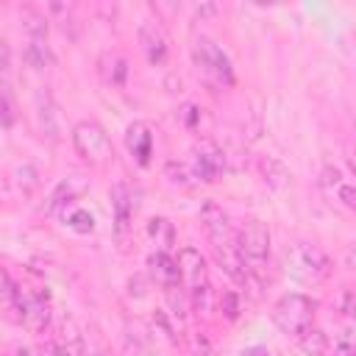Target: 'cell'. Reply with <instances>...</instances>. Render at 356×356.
Listing matches in <instances>:
<instances>
[{"label":"cell","mask_w":356,"mask_h":356,"mask_svg":"<svg viewBox=\"0 0 356 356\" xmlns=\"http://www.w3.org/2000/svg\"><path fill=\"white\" fill-rule=\"evenodd\" d=\"M234 239L245 264V278L264 281V264L270 259V228L261 220H248L239 234H234Z\"/></svg>","instance_id":"cell-1"},{"label":"cell","mask_w":356,"mask_h":356,"mask_svg":"<svg viewBox=\"0 0 356 356\" xmlns=\"http://www.w3.org/2000/svg\"><path fill=\"white\" fill-rule=\"evenodd\" d=\"M72 147L81 156V161H86L95 170H106L114 161V145L111 136L106 134V128L95 120H81L72 128Z\"/></svg>","instance_id":"cell-2"},{"label":"cell","mask_w":356,"mask_h":356,"mask_svg":"<svg viewBox=\"0 0 356 356\" xmlns=\"http://www.w3.org/2000/svg\"><path fill=\"white\" fill-rule=\"evenodd\" d=\"M192 61L200 72V78L214 86V89H228L234 83V67H231V58L225 56V50L220 44H214L211 39L200 36L195 44H192Z\"/></svg>","instance_id":"cell-3"},{"label":"cell","mask_w":356,"mask_h":356,"mask_svg":"<svg viewBox=\"0 0 356 356\" xmlns=\"http://www.w3.org/2000/svg\"><path fill=\"white\" fill-rule=\"evenodd\" d=\"M284 264H286V273L303 284H317L331 273V259L317 245H309V242L289 245L284 253Z\"/></svg>","instance_id":"cell-4"},{"label":"cell","mask_w":356,"mask_h":356,"mask_svg":"<svg viewBox=\"0 0 356 356\" xmlns=\"http://www.w3.org/2000/svg\"><path fill=\"white\" fill-rule=\"evenodd\" d=\"M314 312H317V300H312L309 295H300V292H289V295H281L273 306V323L286 334V337H300L306 328H312V320H314Z\"/></svg>","instance_id":"cell-5"},{"label":"cell","mask_w":356,"mask_h":356,"mask_svg":"<svg viewBox=\"0 0 356 356\" xmlns=\"http://www.w3.org/2000/svg\"><path fill=\"white\" fill-rule=\"evenodd\" d=\"M86 189H89V178L81 175V172H72V175L61 178V181L56 184V189L47 195V200H44V206H42V214H56V211L67 209V206L75 203Z\"/></svg>","instance_id":"cell-6"},{"label":"cell","mask_w":356,"mask_h":356,"mask_svg":"<svg viewBox=\"0 0 356 356\" xmlns=\"http://www.w3.org/2000/svg\"><path fill=\"white\" fill-rule=\"evenodd\" d=\"M33 108H36V125H39V134L47 139V142H58L61 139V125H58V106L53 100V92L47 86H39L36 89V97H33Z\"/></svg>","instance_id":"cell-7"},{"label":"cell","mask_w":356,"mask_h":356,"mask_svg":"<svg viewBox=\"0 0 356 356\" xmlns=\"http://www.w3.org/2000/svg\"><path fill=\"white\" fill-rule=\"evenodd\" d=\"M139 44H142L145 58L153 67H161L167 61V56H170V39H167L164 28L156 19H145L139 25Z\"/></svg>","instance_id":"cell-8"},{"label":"cell","mask_w":356,"mask_h":356,"mask_svg":"<svg viewBox=\"0 0 356 356\" xmlns=\"http://www.w3.org/2000/svg\"><path fill=\"white\" fill-rule=\"evenodd\" d=\"M320 189L325 192V197L342 203L348 211L356 209V189L350 184V178H345V172L334 164H328L323 172H320Z\"/></svg>","instance_id":"cell-9"},{"label":"cell","mask_w":356,"mask_h":356,"mask_svg":"<svg viewBox=\"0 0 356 356\" xmlns=\"http://www.w3.org/2000/svg\"><path fill=\"white\" fill-rule=\"evenodd\" d=\"M175 264H178V278H181V286L186 289V292H192V289H197V286H203V284H209V278H206V259L200 256V250L197 248H181L178 250V259H175Z\"/></svg>","instance_id":"cell-10"},{"label":"cell","mask_w":356,"mask_h":356,"mask_svg":"<svg viewBox=\"0 0 356 356\" xmlns=\"http://www.w3.org/2000/svg\"><path fill=\"white\" fill-rule=\"evenodd\" d=\"M189 170H192V178H195V181L214 184V181L222 175V170H225V156H222V150L200 147V150H195Z\"/></svg>","instance_id":"cell-11"},{"label":"cell","mask_w":356,"mask_h":356,"mask_svg":"<svg viewBox=\"0 0 356 356\" xmlns=\"http://www.w3.org/2000/svg\"><path fill=\"white\" fill-rule=\"evenodd\" d=\"M125 147H128V153L134 156V161L139 167H147L150 164V156H153V134H150V125L142 122V120L131 122L128 131H125Z\"/></svg>","instance_id":"cell-12"},{"label":"cell","mask_w":356,"mask_h":356,"mask_svg":"<svg viewBox=\"0 0 356 356\" xmlns=\"http://www.w3.org/2000/svg\"><path fill=\"white\" fill-rule=\"evenodd\" d=\"M128 58L122 56V53H117V50H103L100 56H97V75H100V81L103 83H108V86H125V81H128Z\"/></svg>","instance_id":"cell-13"},{"label":"cell","mask_w":356,"mask_h":356,"mask_svg":"<svg viewBox=\"0 0 356 356\" xmlns=\"http://www.w3.org/2000/svg\"><path fill=\"white\" fill-rule=\"evenodd\" d=\"M147 273H150V278H153L161 289H170V286H178V284H181V278H178V264H175V259H172L170 253H164V250H156V253L147 256Z\"/></svg>","instance_id":"cell-14"},{"label":"cell","mask_w":356,"mask_h":356,"mask_svg":"<svg viewBox=\"0 0 356 356\" xmlns=\"http://www.w3.org/2000/svg\"><path fill=\"white\" fill-rule=\"evenodd\" d=\"M22 292L14 284V278L8 275L6 267H0V309L11 323H22Z\"/></svg>","instance_id":"cell-15"},{"label":"cell","mask_w":356,"mask_h":356,"mask_svg":"<svg viewBox=\"0 0 356 356\" xmlns=\"http://www.w3.org/2000/svg\"><path fill=\"white\" fill-rule=\"evenodd\" d=\"M108 197H111V211H114V231H117V236H125L131 228V214H134L131 192L125 184H114Z\"/></svg>","instance_id":"cell-16"},{"label":"cell","mask_w":356,"mask_h":356,"mask_svg":"<svg viewBox=\"0 0 356 356\" xmlns=\"http://www.w3.org/2000/svg\"><path fill=\"white\" fill-rule=\"evenodd\" d=\"M259 175L270 189H284L289 184V170L275 156H261L259 159Z\"/></svg>","instance_id":"cell-17"},{"label":"cell","mask_w":356,"mask_h":356,"mask_svg":"<svg viewBox=\"0 0 356 356\" xmlns=\"http://www.w3.org/2000/svg\"><path fill=\"white\" fill-rule=\"evenodd\" d=\"M50 323V312L42 298H25L22 300V325L31 331H44Z\"/></svg>","instance_id":"cell-18"},{"label":"cell","mask_w":356,"mask_h":356,"mask_svg":"<svg viewBox=\"0 0 356 356\" xmlns=\"http://www.w3.org/2000/svg\"><path fill=\"white\" fill-rule=\"evenodd\" d=\"M298 348H300L306 356H325V353H328V337H325L320 328H306V331L298 337Z\"/></svg>","instance_id":"cell-19"},{"label":"cell","mask_w":356,"mask_h":356,"mask_svg":"<svg viewBox=\"0 0 356 356\" xmlns=\"http://www.w3.org/2000/svg\"><path fill=\"white\" fill-rule=\"evenodd\" d=\"M25 61L33 70H47L53 64V53H50L47 42L44 39H28V44H25Z\"/></svg>","instance_id":"cell-20"},{"label":"cell","mask_w":356,"mask_h":356,"mask_svg":"<svg viewBox=\"0 0 356 356\" xmlns=\"http://www.w3.org/2000/svg\"><path fill=\"white\" fill-rule=\"evenodd\" d=\"M22 28H25L28 39H44L47 36V19L39 11H33V8L22 11Z\"/></svg>","instance_id":"cell-21"},{"label":"cell","mask_w":356,"mask_h":356,"mask_svg":"<svg viewBox=\"0 0 356 356\" xmlns=\"http://www.w3.org/2000/svg\"><path fill=\"white\" fill-rule=\"evenodd\" d=\"M67 225L75 228L78 234H89V231H95V217H92L86 209H75V211H70Z\"/></svg>","instance_id":"cell-22"},{"label":"cell","mask_w":356,"mask_h":356,"mask_svg":"<svg viewBox=\"0 0 356 356\" xmlns=\"http://www.w3.org/2000/svg\"><path fill=\"white\" fill-rule=\"evenodd\" d=\"M220 312H222L228 320H236V317H239V295H236L234 289H228V292L220 295Z\"/></svg>","instance_id":"cell-23"},{"label":"cell","mask_w":356,"mask_h":356,"mask_svg":"<svg viewBox=\"0 0 356 356\" xmlns=\"http://www.w3.org/2000/svg\"><path fill=\"white\" fill-rule=\"evenodd\" d=\"M14 120H17V106H14L11 95L6 89H0V122L3 125H14Z\"/></svg>","instance_id":"cell-24"},{"label":"cell","mask_w":356,"mask_h":356,"mask_svg":"<svg viewBox=\"0 0 356 356\" xmlns=\"http://www.w3.org/2000/svg\"><path fill=\"white\" fill-rule=\"evenodd\" d=\"M147 234H150V236L164 234V245L172 242V225H170V220H164V217H153V220L147 222Z\"/></svg>","instance_id":"cell-25"},{"label":"cell","mask_w":356,"mask_h":356,"mask_svg":"<svg viewBox=\"0 0 356 356\" xmlns=\"http://www.w3.org/2000/svg\"><path fill=\"white\" fill-rule=\"evenodd\" d=\"M189 348H192V356H214V350H211V345H209V339L203 334H192L189 337Z\"/></svg>","instance_id":"cell-26"},{"label":"cell","mask_w":356,"mask_h":356,"mask_svg":"<svg viewBox=\"0 0 356 356\" xmlns=\"http://www.w3.org/2000/svg\"><path fill=\"white\" fill-rule=\"evenodd\" d=\"M167 172L172 175L175 184H186V186L192 184V181H189V178H192V170H189L186 164H175V161H170V164H167Z\"/></svg>","instance_id":"cell-27"},{"label":"cell","mask_w":356,"mask_h":356,"mask_svg":"<svg viewBox=\"0 0 356 356\" xmlns=\"http://www.w3.org/2000/svg\"><path fill=\"white\" fill-rule=\"evenodd\" d=\"M337 356H353L356 350H353V337H350V328H345L342 331V337H339V342H337V350H334Z\"/></svg>","instance_id":"cell-28"},{"label":"cell","mask_w":356,"mask_h":356,"mask_svg":"<svg viewBox=\"0 0 356 356\" xmlns=\"http://www.w3.org/2000/svg\"><path fill=\"white\" fill-rule=\"evenodd\" d=\"M200 111H203V108H197L195 103H186V106H184V111H181V120H184L189 128H195V125H197V120H200Z\"/></svg>","instance_id":"cell-29"},{"label":"cell","mask_w":356,"mask_h":356,"mask_svg":"<svg viewBox=\"0 0 356 356\" xmlns=\"http://www.w3.org/2000/svg\"><path fill=\"white\" fill-rule=\"evenodd\" d=\"M339 312H342L345 317L353 312V289H348V286L339 292Z\"/></svg>","instance_id":"cell-30"},{"label":"cell","mask_w":356,"mask_h":356,"mask_svg":"<svg viewBox=\"0 0 356 356\" xmlns=\"http://www.w3.org/2000/svg\"><path fill=\"white\" fill-rule=\"evenodd\" d=\"M8 64H11V50H8V44L0 39V75L8 72Z\"/></svg>","instance_id":"cell-31"},{"label":"cell","mask_w":356,"mask_h":356,"mask_svg":"<svg viewBox=\"0 0 356 356\" xmlns=\"http://www.w3.org/2000/svg\"><path fill=\"white\" fill-rule=\"evenodd\" d=\"M14 356H33V350L25 348V345H17V348H14Z\"/></svg>","instance_id":"cell-32"},{"label":"cell","mask_w":356,"mask_h":356,"mask_svg":"<svg viewBox=\"0 0 356 356\" xmlns=\"http://www.w3.org/2000/svg\"><path fill=\"white\" fill-rule=\"evenodd\" d=\"M56 356H78V353H75V350L67 345V348H56Z\"/></svg>","instance_id":"cell-33"},{"label":"cell","mask_w":356,"mask_h":356,"mask_svg":"<svg viewBox=\"0 0 356 356\" xmlns=\"http://www.w3.org/2000/svg\"><path fill=\"white\" fill-rule=\"evenodd\" d=\"M256 356H273V353H264V350H253Z\"/></svg>","instance_id":"cell-34"}]
</instances>
